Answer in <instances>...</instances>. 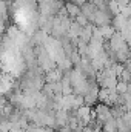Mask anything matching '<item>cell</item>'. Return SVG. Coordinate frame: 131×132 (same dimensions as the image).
<instances>
[{
  "instance_id": "cell-1",
  "label": "cell",
  "mask_w": 131,
  "mask_h": 132,
  "mask_svg": "<svg viewBox=\"0 0 131 132\" xmlns=\"http://www.w3.org/2000/svg\"><path fill=\"white\" fill-rule=\"evenodd\" d=\"M65 11L66 14H68V17L74 22L76 20V17L82 12V9H80V6L79 5H76V3H72V2H66L65 3Z\"/></svg>"
},
{
  "instance_id": "cell-2",
  "label": "cell",
  "mask_w": 131,
  "mask_h": 132,
  "mask_svg": "<svg viewBox=\"0 0 131 132\" xmlns=\"http://www.w3.org/2000/svg\"><path fill=\"white\" fill-rule=\"evenodd\" d=\"M69 2H72V3H76V5H79V6H82V5H85L86 2H90V0H69Z\"/></svg>"
}]
</instances>
